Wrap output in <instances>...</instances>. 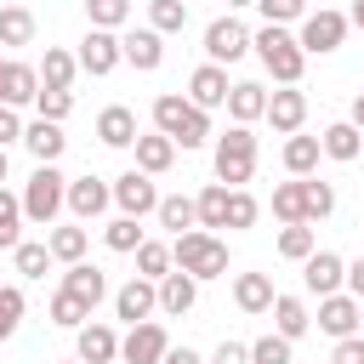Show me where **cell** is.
I'll list each match as a JSON object with an SVG mask.
<instances>
[{"label":"cell","instance_id":"7bdbcfd3","mask_svg":"<svg viewBox=\"0 0 364 364\" xmlns=\"http://www.w3.org/2000/svg\"><path fill=\"white\" fill-rule=\"evenodd\" d=\"M23 239V199L0 188V250H11Z\"/></svg>","mask_w":364,"mask_h":364},{"label":"cell","instance_id":"f6af8a7d","mask_svg":"<svg viewBox=\"0 0 364 364\" xmlns=\"http://www.w3.org/2000/svg\"><path fill=\"white\" fill-rule=\"evenodd\" d=\"M85 17H91V28H125L131 0H85Z\"/></svg>","mask_w":364,"mask_h":364},{"label":"cell","instance_id":"f546056e","mask_svg":"<svg viewBox=\"0 0 364 364\" xmlns=\"http://www.w3.org/2000/svg\"><path fill=\"white\" fill-rule=\"evenodd\" d=\"M154 216H159V228H171V233H188V228H199V210H193V199H188V193H171V199H159V205H154Z\"/></svg>","mask_w":364,"mask_h":364},{"label":"cell","instance_id":"2e32d148","mask_svg":"<svg viewBox=\"0 0 364 364\" xmlns=\"http://www.w3.org/2000/svg\"><path fill=\"white\" fill-rule=\"evenodd\" d=\"M318 330L324 336H353L358 330V296H341V290H330V296H318Z\"/></svg>","mask_w":364,"mask_h":364},{"label":"cell","instance_id":"5b68a950","mask_svg":"<svg viewBox=\"0 0 364 364\" xmlns=\"http://www.w3.org/2000/svg\"><path fill=\"white\" fill-rule=\"evenodd\" d=\"M63 193H68V176H63L57 165H34V176H28V188H23V216L40 222V228H51L57 210H63Z\"/></svg>","mask_w":364,"mask_h":364},{"label":"cell","instance_id":"6da1fadb","mask_svg":"<svg viewBox=\"0 0 364 364\" xmlns=\"http://www.w3.org/2000/svg\"><path fill=\"white\" fill-rule=\"evenodd\" d=\"M154 131H165L176 148H205L210 142V114L193 108L188 97L165 91V97H154Z\"/></svg>","mask_w":364,"mask_h":364},{"label":"cell","instance_id":"4316f807","mask_svg":"<svg viewBox=\"0 0 364 364\" xmlns=\"http://www.w3.org/2000/svg\"><path fill=\"white\" fill-rule=\"evenodd\" d=\"M233 301H239V313H267L273 307V279L267 273H239L233 279Z\"/></svg>","mask_w":364,"mask_h":364},{"label":"cell","instance_id":"e7e4bbea","mask_svg":"<svg viewBox=\"0 0 364 364\" xmlns=\"http://www.w3.org/2000/svg\"><path fill=\"white\" fill-rule=\"evenodd\" d=\"M74 364H80V358H74Z\"/></svg>","mask_w":364,"mask_h":364},{"label":"cell","instance_id":"816d5d0a","mask_svg":"<svg viewBox=\"0 0 364 364\" xmlns=\"http://www.w3.org/2000/svg\"><path fill=\"white\" fill-rule=\"evenodd\" d=\"M210 364H250V347H245V341H222V347L210 353Z\"/></svg>","mask_w":364,"mask_h":364},{"label":"cell","instance_id":"7402d4cb","mask_svg":"<svg viewBox=\"0 0 364 364\" xmlns=\"http://www.w3.org/2000/svg\"><path fill=\"white\" fill-rule=\"evenodd\" d=\"M131 148H136V171H148V176H159V171H171V165H176V142H171L165 131H148V136L136 131V142H131Z\"/></svg>","mask_w":364,"mask_h":364},{"label":"cell","instance_id":"11a10c76","mask_svg":"<svg viewBox=\"0 0 364 364\" xmlns=\"http://www.w3.org/2000/svg\"><path fill=\"white\" fill-rule=\"evenodd\" d=\"M159 364H205V358H199L193 347H165V358H159Z\"/></svg>","mask_w":364,"mask_h":364},{"label":"cell","instance_id":"52a82bcc","mask_svg":"<svg viewBox=\"0 0 364 364\" xmlns=\"http://www.w3.org/2000/svg\"><path fill=\"white\" fill-rule=\"evenodd\" d=\"M114 205H119V216H148L154 205H159V188H154V176L148 171H119L114 176Z\"/></svg>","mask_w":364,"mask_h":364},{"label":"cell","instance_id":"d6a6232c","mask_svg":"<svg viewBox=\"0 0 364 364\" xmlns=\"http://www.w3.org/2000/svg\"><path fill=\"white\" fill-rule=\"evenodd\" d=\"M193 210H199V228H210V233H216V228H228V188H222V182H210V188L193 199Z\"/></svg>","mask_w":364,"mask_h":364},{"label":"cell","instance_id":"ab89813d","mask_svg":"<svg viewBox=\"0 0 364 364\" xmlns=\"http://www.w3.org/2000/svg\"><path fill=\"white\" fill-rule=\"evenodd\" d=\"M34 108H40V119H57V125H63V119L74 114V91H63V85H40V91H34Z\"/></svg>","mask_w":364,"mask_h":364},{"label":"cell","instance_id":"5bb4252c","mask_svg":"<svg viewBox=\"0 0 364 364\" xmlns=\"http://www.w3.org/2000/svg\"><path fill=\"white\" fill-rule=\"evenodd\" d=\"M119 57H125L131 68L154 74V68L165 63V34H159V28H131V34L119 40Z\"/></svg>","mask_w":364,"mask_h":364},{"label":"cell","instance_id":"1f68e13d","mask_svg":"<svg viewBox=\"0 0 364 364\" xmlns=\"http://www.w3.org/2000/svg\"><path fill=\"white\" fill-rule=\"evenodd\" d=\"M34 40V11L17 0V6H0V46H28Z\"/></svg>","mask_w":364,"mask_h":364},{"label":"cell","instance_id":"f5cc1de1","mask_svg":"<svg viewBox=\"0 0 364 364\" xmlns=\"http://www.w3.org/2000/svg\"><path fill=\"white\" fill-rule=\"evenodd\" d=\"M6 142H23V119H17V108L0 102V148H6Z\"/></svg>","mask_w":364,"mask_h":364},{"label":"cell","instance_id":"7a4b0ae2","mask_svg":"<svg viewBox=\"0 0 364 364\" xmlns=\"http://www.w3.org/2000/svg\"><path fill=\"white\" fill-rule=\"evenodd\" d=\"M171 262L182 273H193V279H222L228 273V245L210 228H188V233L171 239Z\"/></svg>","mask_w":364,"mask_h":364},{"label":"cell","instance_id":"9f6ffc18","mask_svg":"<svg viewBox=\"0 0 364 364\" xmlns=\"http://www.w3.org/2000/svg\"><path fill=\"white\" fill-rule=\"evenodd\" d=\"M347 119H353V125H358V131H364V91H358V97H353V114H347Z\"/></svg>","mask_w":364,"mask_h":364},{"label":"cell","instance_id":"7c38bea8","mask_svg":"<svg viewBox=\"0 0 364 364\" xmlns=\"http://www.w3.org/2000/svg\"><path fill=\"white\" fill-rule=\"evenodd\" d=\"M114 313H119L125 324H142L148 313H159V284L136 273L131 284H119V290H114Z\"/></svg>","mask_w":364,"mask_h":364},{"label":"cell","instance_id":"ac0fdd59","mask_svg":"<svg viewBox=\"0 0 364 364\" xmlns=\"http://www.w3.org/2000/svg\"><path fill=\"white\" fill-rule=\"evenodd\" d=\"M279 136H290V131H301V119H307V97L296 91V85H284V91H273L267 97V114H262Z\"/></svg>","mask_w":364,"mask_h":364},{"label":"cell","instance_id":"ee69618b","mask_svg":"<svg viewBox=\"0 0 364 364\" xmlns=\"http://www.w3.org/2000/svg\"><path fill=\"white\" fill-rule=\"evenodd\" d=\"M102 239H108V250H119V256H131V250L142 245V228H136V216H114V222L102 228Z\"/></svg>","mask_w":364,"mask_h":364},{"label":"cell","instance_id":"681fc988","mask_svg":"<svg viewBox=\"0 0 364 364\" xmlns=\"http://www.w3.org/2000/svg\"><path fill=\"white\" fill-rule=\"evenodd\" d=\"M256 11L284 28V23H301V17H307V0H256Z\"/></svg>","mask_w":364,"mask_h":364},{"label":"cell","instance_id":"d590c367","mask_svg":"<svg viewBox=\"0 0 364 364\" xmlns=\"http://www.w3.org/2000/svg\"><path fill=\"white\" fill-rule=\"evenodd\" d=\"M318 245H313V228L307 222H284V233H279V256L284 262H307Z\"/></svg>","mask_w":364,"mask_h":364},{"label":"cell","instance_id":"cb8c5ba5","mask_svg":"<svg viewBox=\"0 0 364 364\" xmlns=\"http://www.w3.org/2000/svg\"><path fill=\"white\" fill-rule=\"evenodd\" d=\"M222 108L233 114V125H250V119L267 114V91H262L256 80H239V85H228V102H222Z\"/></svg>","mask_w":364,"mask_h":364},{"label":"cell","instance_id":"8992f818","mask_svg":"<svg viewBox=\"0 0 364 364\" xmlns=\"http://www.w3.org/2000/svg\"><path fill=\"white\" fill-rule=\"evenodd\" d=\"M347 11H330V6H318V11H307L301 17V34H296V46L307 51V57H330L341 40H347Z\"/></svg>","mask_w":364,"mask_h":364},{"label":"cell","instance_id":"ffe728a7","mask_svg":"<svg viewBox=\"0 0 364 364\" xmlns=\"http://www.w3.org/2000/svg\"><path fill=\"white\" fill-rule=\"evenodd\" d=\"M97 136H102V148H131L136 142V114L125 102H108L97 114Z\"/></svg>","mask_w":364,"mask_h":364},{"label":"cell","instance_id":"680465c9","mask_svg":"<svg viewBox=\"0 0 364 364\" xmlns=\"http://www.w3.org/2000/svg\"><path fill=\"white\" fill-rule=\"evenodd\" d=\"M0 182H6V148H0Z\"/></svg>","mask_w":364,"mask_h":364},{"label":"cell","instance_id":"b9f144b4","mask_svg":"<svg viewBox=\"0 0 364 364\" xmlns=\"http://www.w3.org/2000/svg\"><path fill=\"white\" fill-rule=\"evenodd\" d=\"M85 318H91V307H85L74 290H57V296H51V324H63V330H80Z\"/></svg>","mask_w":364,"mask_h":364},{"label":"cell","instance_id":"4fadbf2b","mask_svg":"<svg viewBox=\"0 0 364 364\" xmlns=\"http://www.w3.org/2000/svg\"><path fill=\"white\" fill-rule=\"evenodd\" d=\"M34 91H40V68H28L17 57H0V102L23 108V102H34Z\"/></svg>","mask_w":364,"mask_h":364},{"label":"cell","instance_id":"f907efd6","mask_svg":"<svg viewBox=\"0 0 364 364\" xmlns=\"http://www.w3.org/2000/svg\"><path fill=\"white\" fill-rule=\"evenodd\" d=\"M330 364H364V336L353 330V336H341L336 341V353H330Z\"/></svg>","mask_w":364,"mask_h":364},{"label":"cell","instance_id":"d6986e66","mask_svg":"<svg viewBox=\"0 0 364 364\" xmlns=\"http://www.w3.org/2000/svg\"><path fill=\"white\" fill-rule=\"evenodd\" d=\"M341 273H347V262H341L336 250H313V256L301 262V284H307L313 296H330V290H341Z\"/></svg>","mask_w":364,"mask_h":364},{"label":"cell","instance_id":"30bf717a","mask_svg":"<svg viewBox=\"0 0 364 364\" xmlns=\"http://www.w3.org/2000/svg\"><path fill=\"white\" fill-rule=\"evenodd\" d=\"M74 63H80L85 74H97V80H102V74H114V68L125 63V57H119V34H114V28H91V34L80 40Z\"/></svg>","mask_w":364,"mask_h":364},{"label":"cell","instance_id":"6125c7cd","mask_svg":"<svg viewBox=\"0 0 364 364\" xmlns=\"http://www.w3.org/2000/svg\"><path fill=\"white\" fill-rule=\"evenodd\" d=\"M0 6H17V0H0Z\"/></svg>","mask_w":364,"mask_h":364},{"label":"cell","instance_id":"9a60e30c","mask_svg":"<svg viewBox=\"0 0 364 364\" xmlns=\"http://www.w3.org/2000/svg\"><path fill=\"white\" fill-rule=\"evenodd\" d=\"M188 102L205 108V114L222 108V102H228V68H222V63H199L193 80H188Z\"/></svg>","mask_w":364,"mask_h":364},{"label":"cell","instance_id":"44dd1931","mask_svg":"<svg viewBox=\"0 0 364 364\" xmlns=\"http://www.w3.org/2000/svg\"><path fill=\"white\" fill-rule=\"evenodd\" d=\"M23 148H28L40 165H57V154L68 148V136H63L57 119H34V125H23Z\"/></svg>","mask_w":364,"mask_h":364},{"label":"cell","instance_id":"db71d44e","mask_svg":"<svg viewBox=\"0 0 364 364\" xmlns=\"http://www.w3.org/2000/svg\"><path fill=\"white\" fill-rule=\"evenodd\" d=\"M341 284H347V296H358V301H364V256H358V262H347Z\"/></svg>","mask_w":364,"mask_h":364},{"label":"cell","instance_id":"d4e9b609","mask_svg":"<svg viewBox=\"0 0 364 364\" xmlns=\"http://www.w3.org/2000/svg\"><path fill=\"white\" fill-rule=\"evenodd\" d=\"M63 290H74L85 307H97V301L108 296V273H102V267H91V262H68V273H63Z\"/></svg>","mask_w":364,"mask_h":364},{"label":"cell","instance_id":"7dc6e473","mask_svg":"<svg viewBox=\"0 0 364 364\" xmlns=\"http://www.w3.org/2000/svg\"><path fill=\"white\" fill-rule=\"evenodd\" d=\"M256 216H262V205L245 188H228V228H256Z\"/></svg>","mask_w":364,"mask_h":364},{"label":"cell","instance_id":"8d00e7d4","mask_svg":"<svg viewBox=\"0 0 364 364\" xmlns=\"http://www.w3.org/2000/svg\"><path fill=\"white\" fill-rule=\"evenodd\" d=\"M46 245H51V262H85V245L91 239H85V228H51Z\"/></svg>","mask_w":364,"mask_h":364},{"label":"cell","instance_id":"8fae6325","mask_svg":"<svg viewBox=\"0 0 364 364\" xmlns=\"http://www.w3.org/2000/svg\"><path fill=\"white\" fill-rule=\"evenodd\" d=\"M63 205L74 210V222H91V216H102V210L114 205V188H108L102 176H74L68 193H63Z\"/></svg>","mask_w":364,"mask_h":364},{"label":"cell","instance_id":"836d02e7","mask_svg":"<svg viewBox=\"0 0 364 364\" xmlns=\"http://www.w3.org/2000/svg\"><path fill=\"white\" fill-rule=\"evenodd\" d=\"M148 28L182 34V28H188V0H148Z\"/></svg>","mask_w":364,"mask_h":364},{"label":"cell","instance_id":"9c48e42d","mask_svg":"<svg viewBox=\"0 0 364 364\" xmlns=\"http://www.w3.org/2000/svg\"><path fill=\"white\" fill-rule=\"evenodd\" d=\"M250 51V28L239 23V17H216L210 28H205V57L210 63H239Z\"/></svg>","mask_w":364,"mask_h":364},{"label":"cell","instance_id":"f1b7e54d","mask_svg":"<svg viewBox=\"0 0 364 364\" xmlns=\"http://www.w3.org/2000/svg\"><path fill=\"white\" fill-rule=\"evenodd\" d=\"M74 74H80L74 51H63V46H46V63H40V85H63V91H74Z\"/></svg>","mask_w":364,"mask_h":364},{"label":"cell","instance_id":"6f0895ef","mask_svg":"<svg viewBox=\"0 0 364 364\" xmlns=\"http://www.w3.org/2000/svg\"><path fill=\"white\" fill-rule=\"evenodd\" d=\"M347 23H358V28H364V0H353V11H347Z\"/></svg>","mask_w":364,"mask_h":364},{"label":"cell","instance_id":"277c9868","mask_svg":"<svg viewBox=\"0 0 364 364\" xmlns=\"http://www.w3.org/2000/svg\"><path fill=\"white\" fill-rule=\"evenodd\" d=\"M250 171H256V136H250V125H233L228 136H216V182L245 188Z\"/></svg>","mask_w":364,"mask_h":364},{"label":"cell","instance_id":"91938a15","mask_svg":"<svg viewBox=\"0 0 364 364\" xmlns=\"http://www.w3.org/2000/svg\"><path fill=\"white\" fill-rule=\"evenodd\" d=\"M228 6H256V0H228Z\"/></svg>","mask_w":364,"mask_h":364},{"label":"cell","instance_id":"603a6c76","mask_svg":"<svg viewBox=\"0 0 364 364\" xmlns=\"http://www.w3.org/2000/svg\"><path fill=\"white\" fill-rule=\"evenodd\" d=\"M193 301H199V279H193V273H182V267H176V273H165V279H159V313L182 318Z\"/></svg>","mask_w":364,"mask_h":364},{"label":"cell","instance_id":"3957f363","mask_svg":"<svg viewBox=\"0 0 364 364\" xmlns=\"http://www.w3.org/2000/svg\"><path fill=\"white\" fill-rule=\"evenodd\" d=\"M250 46H256L262 68H267L279 85H296V80H301V68H307V51L296 46V34H290V28L267 23V28H256V34H250Z\"/></svg>","mask_w":364,"mask_h":364},{"label":"cell","instance_id":"bcb514c9","mask_svg":"<svg viewBox=\"0 0 364 364\" xmlns=\"http://www.w3.org/2000/svg\"><path fill=\"white\" fill-rule=\"evenodd\" d=\"M23 324V290L17 284H0V341H11Z\"/></svg>","mask_w":364,"mask_h":364},{"label":"cell","instance_id":"be15d7a7","mask_svg":"<svg viewBox=\"0 0 364 364\" xmlns=\"http://www.w3.org/2000/svg\"><path fill=\"white\" fill-rule=\"evenodd\" d=\"M358 159H364V148H358Z\"/></svg>","mask_w":364,"mask_h":364},{"label":"cell","instance_id":"f35d334b","mask_svg":"<svg viewBox=\"0 0 364 364\" xmlns=\"http://www.w3.org/2000/svg\"><path fill=\"white\" fill-rule=\"evenodd\" d=\"M11 256H17V273H23V279H46V273H51V245H28V239H17Z\"/></svg>","mask_w":364,"mask_h":364},{"label":"cell","instance_id":"83f0119b","mask_svg":"<svg viewBox=\"0 0 364 364\" xmlns=\"http://www.w3.org/2000/svg\"><path fill=\"white\" fill-rule=\"evenodd\" d=\"M318 136H301V131H290V142H284V171L290 176H313L318 171Z\"/></svg>","mask_w":364,"mask_h":364},{"label":"cell","instance_id":"e575fe53","mask_svg":"<svg viewBox=\"0 0 364 364\" xmlns=\"http://www.w3.org/2000/svg\"><path fill=\"white\" fill-rule=\"evenodd\" d=\"M301 205H307V222H324L336 210V188L318 182V176H301Z\"/></svg>","mask_w":364,"mask_h":364},{"label":"cell","instance_id":"484cf974","mask_svg":"<svg viewBox=\"0 0 364 364\" xmlns=\"http://www.w3.org/2000/svg\"><path fill=\"white\" fill-rule=\"evenodd\" d=\"M318 148H324L330 159H358V148H364V131H358L353 119H336V125H324V131H318Z\"/></svg>","mask_w":364,"mask_h":364},{"label":"cell","instance_id":"ba28073f","mask_svg":"<svg viewBox=\"0 0 364 364\" xmlns=\"http://www.w3.org/2000/svg\"><path fill=\"white\" fill-rule=\"evenodd\" d=\"M165 347H171L165 324H159V318H142V324H131V330H125L119 358H125V364H159V358H165Z\"/></svg>","mask_w":364,"mask_h":364},{"label":"cell","instance_id":"4dcf8cb0","mask_svg":"<svg viewBox=\"0 0 364 364\" xmlns=\"http://www.w3.org/2000/svg\"><path fill=\"white\" fill-rule=\"evenodd\" d=\"M267 313H273V324H279V336H284V341L307 336V324H313V318H307V307H301L296 296H273V307H267Z\"/></svg>","mask_w":364,"mask_h":364},{"label":"cell","instance_id":"94428289","mask_svg":"<svg viewBox=\"0 0 364 364\" xmlns=\"http://www.w3.org/2000/svg\"><path fill=\"white\" fill-rule=\"evenodd\" d=\"M358 330H364V301H358Z\"/></svg>","mask_w":364,"mask_h":364},{"label":"cell","instance_id":"60d3db41","mask_svg":"<svg viewBox=\"0 0 364 364\" xmlns=\"http://www.w3.org/2000/svg\"><path fill=\"white\" fill-rule=\"evenodd\" d=\"M273 216H279V222H307V205H301V176L273 188Z\"/></svg>","mask_w":364,"mask_h":364},{"label":"cell","instance_id":"74e56055","mask_svg":"<svg viewBox=\"0 0 364 364\" xmlns=\"http://www.w3.org/2000/svg\"><path fill=\"white\" fill-rule=\"evenodd\" d=\"M136 273L159 284V279L171 273V245H159V239H142V245H136Z\"/></svg>","mask_w":364,"mask_h":364},{"label":"cell","instance_id":"e0dca14e","mask_svg":"<svg viewBox=\"0 0 364 364\" xmlns=\"http://www.w3.org/2000/svg\"><path fill=\"white\" fill-rule=\"evenodd\" d=\"M74 353H80V364H114L119 358V336L108 330V324H80L74 330Z\"/></svg>","mask_w":364,"mask_h":364},{"label":"cell","instance_id":"c3c4849f","mask_svg":"<svg viewBox=\"0 0 364 364\" xmlns=\"http://www.w3.org/2000/svg\"><path fill=\"white\" fill-rule=\"evenodd\" d=\"M250 364H290V341L279 330L262 336V341H250Z\"/></svg>","mask_w":364,"mask_h":364}]
</instances>
